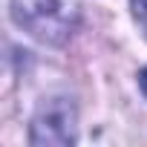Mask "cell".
Returning <instances> with one entry per match:
<instances>
[{
    "mask_svg": "<svg viewBox=\"0 0 147 147\" xmlns=\"http://www.w3.org/2000/svg\"><path fill=\"white\" fill-rule=\"evenodd\" d=\"M78 141V107L66 92H52L40 98L32 124H29V144L35 147H69Z\"/></svg>",
    "mask_w": 147,
    "mask_h": 147,
    "instance_id": "obj_2",
    "label": "cell"
},
{
    "mask_svg": "<svg viewBox=\"0 0 147 147\" xmlns=\"http://www.w3.org/2000/svg\"><path fill=\"white\" fill-rule=\"evenodd\" d=\"M138 87H141V92L147 95V66H144V69L138 72Z\"/></svg>",
    "mask_w": 147,
    "mask_h": 147,
    "instance_id": "obj_4",
    "label": "cell"
},
{
    "mask_svg": "<svg viewBox=\"0 0 147 147\" xmlns=\"http://www.w3.org/2000/svg\"><path fill=\"white\" fill-rule=\"evenodd\" d=\"M130 6H133V15L138 20V26L144 29V38H147V0H130Z\"/></svg>",
    "mask_w": 147,
    "mask_h": 147,
    "instance_id": "obj_3",
    "label": "cell"
},
{
    "mask_svg": "<svg viewBox=\"0 0 147 147\" xmlns=\"http://www.w3.org/2000/svg\"><path fill=\"white\" fill-rule=\"evenodd\" d=\"M12 18L43 43H63L78 26L75 0H12Z\"/></svg>",
    "mask_w": 147,
    "mask_h": 147,
    "instance_id": "obj_1",
    "label": "cell"
}]
</instances>
